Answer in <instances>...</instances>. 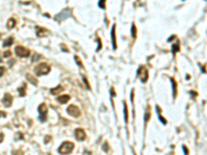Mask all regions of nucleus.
Instances as JSON below:
<instances>
[{
	"label": "nucleus",
	"mask_w": 207,
	"mask_h": 155,
	"mask_svg": "<svg viewBox=\"0 0 207 155\" xmlns=\"http://www.w3.org/2000/svg\"><path fill=\"white\" fill-rule=\"evenodd\" d=\"M48 34V30H46L45 28H43V27H40V26H37L36 27V35L38 36V37H44V36H46Z\"/></svg>",
	"instance_id": "obj_10"
},
{
	"label": "nucleus",
	"mask_w": 207,
	"mask_h": 155,
	"mask_svg": "<svg viewBox=\"0 0 207 155\" xmlns=\"http://www.w3.org/2000/svg\"><path fill=\"white\" fill-rule=\"evenodd\" d=\"M1 117H6V113L5 112H2V111H0V118Z\"/></svg>",
	"instance_id": "obj_34"
},
{
	"label": "nucleus",
	"mask_w": 207,
	"mask_h": 155,
	"mask_svg": "<svg viewBox=\"0 0 207 155\" xmlns=\"http://www.w3.org/2000/svg\"><path fill=\"white\" fill-rule=\"evenodd\" d=\"M15 52H16V55H17L18 57H23V58H24V57H28V56L30 55V51H29L28 49L22 47V46L16 47Z\"/></svg>",
	"instance_id": "obj_4"
},
{
	"label": "nucleus",
	"mask_w": 207,
	"mask_h": 155,
	"mask_svg": "<svg viewBox=\"0 0 207 155\" xmlns=\"http://www.w3.org/2000/svg\"><path fill=\"white\" fill-rule=\"evenodd\" d=\"M75 60H76V62H77V64L81 67V68H83V64H82V62H81V60H80V58L78 57V56H75Z\"/></svg>",
	"instance_id": "obj_23"
},
{
	"label": "nucleus",
	"mask_w": 207,
	"mask_h": 155,
	"mask_svg": "<svg viewBox=\"0 0 207 155\" xmlns=\"http://www.w3.org/2000/svg\"><path fill=\"white\" fill-rule=\"evenodd\" d=\"M62 90H63V87L61 85H58L56 88L51 89V94H57L58 92H62Z\"/></svg>",
	"instance_id": "obj_19"
},
{
	"label": "nucleus",
	"mask_w": 207,
	"mask_h": 155,
	"mask_svg": "<svg viewBox=\"0 0 207 155\" xmlns=\"http://www.w3.org/2000/svg\"><path fill=\"white\" fill-rule=\"evenodd\" d=\"M16 20L13 19V18H10L8 21H7V24H6V26H7V28L8 29H12V28H15V26H16Z\"/></svg>",
	"instance_id": "obj_14"
},
{
	"label": "nucleus",
	"mask_w": 207,
	"mask_h": 155,
	"mask_svg": "<svg viewBox=\"0 0 207 155\" xmlns=\"http://www.w3.org/2000/svg\"><path fill=\"white\" fill-rule=\"evenodd\" d=\"M50 71H51V67L47 63H40L35 67L34 73L36 76H44V75L49 74Z\"/></svg>",
	"instance_id": "obj_2"
},
{
	"label": "nucleus",
	"mask_w": 207,
	"mask_h": 155,
	"mask_svg": "<svg viewBox=\"0 0 207 155\" xmlns=\"http://www.w3.org/2000/svg\"><path fill=\"white\" fill-rule=\"evenodd\" d=\"M12 43H13V37H8V38H6V39L3 41L2 46H3V47H9V46L12 45Z\"/></svg>",
	"instance_id": "obj_17"
},
{
	"label": "nucleus",
	"mask_w": 207,
	"mask_h": 155,
	"mask_svg": "<svg viewBox=\"0 0 207 155\" xmlns=\"http://www.w3.org/2000/svg\"><path fill=\"white\" fill-rule=\"evenodd\" d=\"M51 139H52V138H51L50 136H47V137L45 138V143H49V141H50Z\"/></svg>",
	"instance_id": "obj_32"
},
{
	"label": "nucleus",
	"mask_w": 207,
	"mask_h": 155,
	"mask_svg": "<svg viewBox=\"0 0 207 155\" xmlns=\"http://www.w3.org/2000/svg\"><path fill=\"white\" fill-rule=\"evenodd\" d=\"M5 73V68L3 66H0V78L3 76V74Z\"/></svg>",
	"instance_id": "obj_26"
},
{
	"label": "nucleus",
	"mask_w": 207,
	"mask_h": 155,
	"mask_svg": "<svg viewBox=\"0 0 207 155\" xmlns=\"http://www.w3.org/2000/svg\"><path fill=\"white\" fill-rule=\"evenodd\" d=\"M38 119L40 122H45L47 120V113H48V109H47V105L46 103H40L38 105Z\"/></svg>",
	"instance_id": "obj_3"
},
{
	"label": "nucleus",
	"mask_w": 207,
	"mask_h": 155,
	"mask_svg": "<svg viewBox=\"0 0 207 155\" xmlns=\"http://www.w3.org/2000/svg\"><path fill=\"white\" fill-rule=\"evenodd\" d=\"M66 112H67V114H68V115H71V116H73V117H75V118L79 117V116H80V114H81V112H80L79 108H78V107H76V105H74V104L70 105V107L66 109Z\"/></svg>",
	"instance_id": "obj_5"
},
{
	"label": "nucleus",
	"mask_w": 207,
	"mask_h": 155,
	"mask_svg": "<svg viewBox=\"0 0 207 155\" xmlns=\"http://www.w3.org/2000/svg\"><path fill=\"white\" fill-rule=\"evenodd\" d=\"M74 147H75L74 143L68 142V141H65V142H63V143L60 145V147L58 148V153H59V154H70V153L73 151Z\"/></svg>",
	"instance_id": "obj_1"
},
{
	"label": "nucleus",
	"mask_w": 207,
	"mask_h": 155,
	"mask_svg": "<svg viewBox=\"0 0 207 155\" xmlns=\"http://www.w3.org/2000/svg\"><path fill=\"white\" fill-rule=\"evenodd\" d=\"M132 35H133L134 38L137 37V30H136V26H135V24H133V26H132Z\"/></svg>",
	"instance_id": "obj_22"
},
{
	"label": "nucleus",
	"mask_w": 207,
	"mask_h": 155,
	"mask_svg": "<svg viewBox=\"0 0 207 155\" xmlns=\"http://www.w3.org/2000/svg\"><path fill=\"white\" fill-rule=\"evenodd\" d=\"M83 80H84V83H85V86L88 88V89H90V86H89V83H88V81L86 80V78L83 77Z\"/></svg>",
	"instance_id": "obj_27"
},
{
	"label": "nucleus",
	"mask_w": 207,
	"mask_h": 155,
	"mask_svg": "<svg viewBox=\"0 0 207 155\" xmlns=\"http://www.w3.org/2000/svg\"><path fill=\"white\" fill-rule=\"evenodd\" d=\"M26 79H27V80H28V81H29L31 84H33L34 86H36V85H37V80L33 77V76H31V75H29V74H28V75H26Z\"/></svg>",
	"instance_id": "obj_18"
},
{
	"label": "nucleus",
	"mask_w": 207,
	"mask_h": 155,
	"mask_svg": "<svg viewBox=\"0 0 207 155\" xmlns=\"http://www.w3.org/2000/svg\"><path fill=\"white\" fill-rule=\"evenodd\" d=\"M70 98H71V96L70 95H67V94H63V95H60V96H58L57 97V101L59 102V103H66L68 100H70Z\"/></svg>",
	"instance_id": "obj_11"
},
{
	"label": "nucleus",
	"mask_w": 207,
	"mask_h": 155,
	"mask_svg": "<svg viewBox=\"0 0 207 155\" xmlns=\"http://www.w3.org/2000/svg\"><path fill=\"white\" fill-rule=\"evenodd\" d=\"M191 94H192V95H195V96H197V93H195V91H191Z\"/></svg>",
	"instance_id": "obj_37"
},
{
	"label": "nucleus",
	"mask_w": 207,
	"mask_h": 155,
	"mask_svg": "<svg viewBox=\"0 0 207 155\" xmlns=\"http://www.w3.org/2000/svg\"><path fill=\"white\" fill-rule=\"evenodd\" d=\"M3 139H4V133H2V132H0V143L3 141Z\"/></svg>",
	"instance_id": "obj_35"
},
{
	"label": "nucleus",
	"mask_w": 207,
	"mask_h": 155,
	"mask_svg": "<svg viewBox=\"0 0 207 155\" xmlns=\"http://www.w3.org/2000/svg\"><path fill=\"white\" fill-rule=\"evenodd\" d=\"M111 94H112L113 96H116V94H115V91H114V88H112V89H111Z\"/></svg>",
	"instance_id": "obj_36"
},
{
	"label": "nucleus",
	"mask_w": 207,
	"mask_h": 155,
	"mask_svg": "<svg viewBox=\"0 0 207 155\" xmlns=\"http://www.w3.org/2000/svg\"><path fill=\"white\" fill-rule=\"evenodd\" d=\"M150 116H151V113H150V107L148 105L147 109H146V112H145V115H144V121L145 123H147L150 119Z\"/></svg>",
	"instance_id": "obj_15"
},
{
	"label": "nucleus",
	"mask_w": 207,
	"mask_h": 155,
	"mask_svg": "<svg viewBox=\"0 0 207 155\" xmlns=\"http://www.w3.org/2000/svg\"><path fill=\"white\" fill-rule=\"evenodd\" d=\"M10 55H11V52H9V51H7V52H5V53L3 54L4 57H9Z\"/></svg>",
	"instance_id": "obj_30"
},
{
	"label": "nucleus",
	"mask_w": 207,
	"mask_h": 155,
	"mask_svg": "<svg viewBox=\"0 0 207 155\" xmlns=\"http://www.w3.org/2000/svg\"><path fill=\"white\" fill-rule=\"evenodd\" d=\"M71 12H72V11H71V9H68V8H65V9H63V10H62V11H61L59 15H57V16H56V19H57V20H59V19H60V17H62V18H61V20H64V19L68 18V17L71 16ZM61 20H60V21H61Z\"/></svg>",
	"instance_id": "obj_8"
},
{
	"label": "nucleus",
	"mask_w": 207,
	"mask_h": 155,
	"mask_svg": "<svg viewBox=\"0 0 207 155\" xmlns=\"http://www.w3.org/2000/svg\"><path fill=\"white\" fill-rule=\"evenodd\" d=\"M142 72H143V74H142V76H140V79H141V82H142V83H145V82L148 80V72H147V69H145L144 67H143Z\"/></svg>",
	"instance_id": "obj_13"
},
{
	"label": "nucleus",
	"mask_w": 207,
	"mask_h": 155,
	"mask_svg": "<svg viewBox=\"0 0 207 155\" xmlns=\"http://www.w3.org/2000/svg\"><path fill=\"white\" fill-rule=\"evenodd\" d=\"M182 149H183V151H184V153L188 155L189 154V150H188V148L185 147V146H182Z\"/></svg>",
	"instance_id": "obj_33"
},
{
	"label": "nucleus",
	"mask_w": 207,
	"mask_h": 155,
	"mask_svg": "<svg viewBox=\"0 0 207 155\" xmlns=\"http://www.w3.org/2000/svg\"><path fill=\"white\" fill-rule=\"evenodd\" d=\"M20 139H21V140L23 139V135H22L21 132H18V133H17V137H16V140H20Z\"/></svg>",
	"instance_id": "obj_28"
},
{
	"label": "nucleus",
	"mask_w": 207,
	"mask_h": 155,
	"mask_svg": "<svg viewBox=\"0 0 207 155\" xmlns=\"http://www.w3.org/2000/svg\"><path fill=\"white\" fill-rule=\"evenodd\" d=\"M103 150L105 151V152H108V151H109V144H108L107 142H105V143H104Z\"/></svg>",
	"instance_id": "obj_24"
},
{
	"label": "nucleus",
	"mask_w": 207,
	"mask_h": 155,
	"mask_svg": "<svg viewBox=\"0 0 207 155\" xmlns=\"http://www.w3.org/2000/svg\"><path fill=\"white\" fill-rule=\"evenodd\" d=\"M123 107H124V121L125 123L128 122V115H127V105L125 102H123Z\"/></svg>",
	"instance_id": "obj_20"
},
{
	"label": "nucleus",
	"mask_w": 207,
	"mask_h": 155,
	"mask_svg": "<svg viewBox=\"0 0 207 155\" xmlns=\"http://www.w3.org/2000/svg\"><path fill=\"white\" fill-rule=\"evenodd\" d=\"M26 84L25 83H23V85L21 86V87H19L18 88V91H19V95L20 96H22V97H24L25 95H26Z\"/></svg>",
	"instance_id": "obj_12"
},
{
	"label": "nucleus",
	"mask_w": 207,
	"mask_h": 155,
	"mask_svg": "<svg viewBox=\"0 0 207 155\" xmlns=\"http://www.w3.org/2000/svg\"><path fill=\"white\" fill-rule=\"evenodd\" d=\"M75 136L78 141H84L86 139V133H85L84 129H82V128H77L75 130Z\"/></svg>",
	"instance_id": "obj_6"
},
{
	"label": "nucleus",
	"mask_w": 207,
	"mask_h": 155,
	"mask_svg": "<svg viewBox=\"0 0 207 155\" xmlns=\"http://www.w3.org/2000/svg\"><path fill=\"white\" fill-rule=\"evenodd\" d=\"M171 80V82H172V87H173V97L175 98L176 97V95H177V84H176V82H175V80L173 79V78H171L170 79Z\"/></svg>",
	"instance_id": "obj_16"
},
{
	"label": "nucleus",
	"mask_w": 207,
	"mask_h": 155,
	"mask_svg": "<svg viewBox=\"0 0 207 155\" xmlns=\"http://www.w3.org/2000/svg\"><path fill=\"white\" fill-rule=\"evenodd\" d=\"M179 49H180V47H179V43H176V44H174L173 46H172V52L175 54V53H177L178 51H179Z\"/></svg>",
	"instance_id": "obj_21"
},
{
	"label": "nucleus",
	"mask_w": 207,
	"mask_h": 155,
	"mask_svg": "<svg viewBox=\"0 0 207 155\" xmlns=\"http://www.w3.org/2000/svg\"><path fill=\"white\" fill-rule=\"evenodd\" d=\"M39 57H40V56H39V55H37V54H35V55H34V56H33V58H32V61H36V60H38V59H37V58H39Z\"/></svg>",
	"instance_id": "obj_31"
},
{
	"label": "nucleus",
	"mask_w": 207,
	"mask_h": 155,
	"mask_svg": "<svg viewBox=\"0 0 207 155\" xmlns=\"http://www.w3.org/2000/svg\"><path fill=\"white\" fill-rule=\"evenodd\" d=\"M158 118H160V120H161V121L163 122V124H167V121H166V120L164 119V117H163V116H162L161 114H158Z\"/></svg>",
	"instance_id": "obj_25"
},
{
	"label": "nucleus",
	"mask_w": 207,
	"mask_h": 155,
	"mask_svg": "<svg viewBox=\"0 0 207 155\" xmlns=\"http://www.w3.org/2000/svg\"><path fill=\"white\" fill-rule=\"evenodd\" d=\"M105 5H106V4H105V1H100V2H99V6H100V7H101V8H105Z\"/></svg>",
	"instance_id": "obj_29"
},
{
	"label": "nucleus",
	"mask_w": 207,
	"mask_h": 155,
	"mask_svg": "<svg viewBox=\"0 0 207 155\" xmlns=\"http://www.w3.org/2000/svg\"><path fill=\"white\" fill-rule=\"evenodd\" d=\"M116 25L114 24L113 25V27H112V31H111V37H112V45H113V49L114 50H116L117 49V45H116V33H115V29H116V27H115Z\"/></svg>",
	"instance_id": "obj_9"
},
{
	"label": "nucleus",
	"mask_w": 207,
	"mask_h": 155,
	"mask_svg": "<svg viewBox=\"0 0 207 155\" xmlns=\"http://www.w3.org/2000/svg\"><path fill=\"white\" fill-rule=\"evenodd\" d=\"M12 100H13V98H12V96L9 94V93H5L4 94V96H3V99H2V103L5 105V107H10L11 105V103H12Z\"/></svg>",
	"instance_id": "obj_7"
}]
</instances>
